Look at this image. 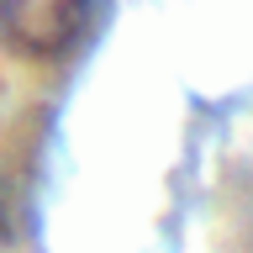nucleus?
Instances as JSON below:
<instances>
[{
    "instance_id": "2",
    "label": "nucleus",
    "mask_w": 253,
    "mask_h": 253,
    "mask_svg": "<svg viewBox=\"0 0 253 253\" xmlns=\"http://www.w3.org/2000/svg\"><path fill=\"white\" fill-rule=\"evenodd\" d=\"M11 248V216H5V206H0V253Z\"/></svg>"
},
{
    "instance_id": "1",
    "label": "nucleus",
    "mask_w": 253,
    "mask_h": 253,
    "mask_svg": "<svg viewBox=\"0 0 253 253\" xmlns=\"http://www.w3.org/2000/svg\"><path fill=\"white\" fill-rule=\"evenodd\" d=\"M100 0H0V47L27 63H63L95 27Z\"/></svg>"
}]
</instances>
